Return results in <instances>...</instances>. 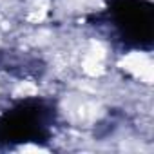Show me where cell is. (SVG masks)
Masks as SVG:
<instances>
[{"label": "cell", "instance_id": "6da1fadb", "mask_svg": "<svg viewBox=\"0 0 154 154\" xmlns=\"http://www.w3.org/2000/svg\"><path fill=\"white\" fill-rule=\"evenodd\" d=\"M109 13L112 29L125 45L141 47L152 38V8L143 0H116Z\"/></svg>", "mask_w": 154, "mask_h": 154}]
</instances>
